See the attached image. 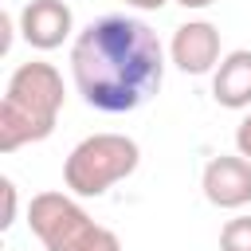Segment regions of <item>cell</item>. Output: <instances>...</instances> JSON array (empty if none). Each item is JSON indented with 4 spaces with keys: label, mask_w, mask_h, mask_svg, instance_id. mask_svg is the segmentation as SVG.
<instances>
[{
    "label": "cell",
    "mask_w": 251,
    "mask_h": 251,
    "mask_svg": "<svg viewBox=\"0 0 251 251\" xmlns=\"http://www.w3.org/2000/svg\"><path fill=\"white\" fill-rule=\"evenodd\" d=\"M220 251H251V216H235L224 224Z\"/></svg>",
    "instance_id": "obj_9"
},
{
    "label": "cell",
    "mask_w": 251,
    "mask_h": 251,
    "mask_svg": "<svg viewBox=\"0 0 251 251\" xmlns=\"http://www.w3.org/2000/svg\"><path fill=\"white\" fill-rule=\"evenodd\" d=\"M169 55H173V63L184 75H208V71H216L220 67V27L208 24V20L180 24L173 31Z\"/></svg>",
    "instance_id": "obj_7"
},
{
    "label": "cell",
    "mask_w": 251,
    "mask_h": 251,
    "mask_svg": "<svg viewBox=\"0 0 251 251\" xmlns=\"http://www.w3.org/2000/svg\"><path fill=\"white\" fill-rule=\"evenodd\" d=\"M71 75L86 106L102 114H129L161 90L165 47L145 20L102 16L78 31L71 47Z\"/></svg>",
    "instance_id": "obj_1"
},
{
    "label": "cell",
    "mask_w": 251,
    "mask_h": 251,
    "mask_svg": "<svg viewBox=\"0 0 251 251\" xmlns=\"http://www.w3.org/2000/svg\"><path fill=\"white\" fill-rule=\"evenodd\" d=\"M235 153H243V157L251 161V114L235 126Z\"/></svg>",
    "instance_id": "obj_11"
},
{
    "label": "cell",
    "mask_w": 251,
    "mask_h": 251,
    "mask_svg": "<svg viewBox=\"0 0 251 251\" xmlns=\"http://www.w3.org/2000/svg\"><path fill=\"white\" fill-rule=\"evenodd\" d=\"M212 98L224 110H247L251 106V51H227L212 75Z\"/></svg>",
    "instance_id": "obj_8"
},
{
    "label": "cell",
    "mask_w": 251,
    "mask_h": 251,
    "mask_svg": "<svg viewBox=\"0 0 251 251\" xmlns=\"http://www.w3.org/2000/svg\"><path fill=\"white\" fill-rule=\"evenodd\" d=\"M180 8H192V12H200V8H212L216 0H176Z\"/></svg>",
    "instance_id": "obj_13"
},
{
    "label": "cell",
    "mask_w": 251,
    "mask_h": 251,
    "mask_svg": "<svg viewBox=\"0 0 251 251\" xmlns=\"http://www.w3.org/2000/svg\"><path fill=\"white\" fill-rule=\"evenodd\" d=\"M200 188L216 208H243L251 204V161L243 153H220L204 165Z\"/></svg>",
    "instance_id": "obj_5"
},
{
    "label": "cell",
    "mask_w": 251,
    "mask_h": 251,
    "mask_svg": "<svg viewBox=\"0 0 251 251\" xmlns=\"http://www.w3.org/2000/svg\"><path fill=\"white\" fill-rule=\"evenodd\" d=\"M0 192H4V216H0V227H12V224H16V184L4 176V180H0Z\"/></svg>",
    "instance_id": "obj_10"
},
{
    "label": "cell",
    "mask_w": 251,
    "mask_h": 251,
    "mask_svg": "<svg viewBox=\"0 0 251 251\" xmlns=\"http://www.w3.org/2000/svg\"><path fill=\"white\" fill-rule=\"evenodd\" d=\"M141 161V149L126 133H90L82 137L67 161H63V180L71 196H102L118 180H126Z\"/></svg>",
    "instance_id": "obj_4"
},
{
    "label": "cell",
    "mask_w": 251,
    "mask_h": 251,
    "mask_svg": "<svg viewBox=\"0 0 251 251\" xmlns=\"http://www.w3.org/2000/svg\"><path fill=\"white\" fill-rule=\"evenodd\" d=\"M67 90H63V75L43 63H20L4 86V102H0V153H16L31 141L51 137L59 114H63Z\"/></svg>",
    "instance_id": "obj_2"
},
{
    "label": "cell",
    "mask_w": 251,
    "mask_h": 251,
    "mask_svg": "<svg viewBox=\"0 0 251 251\" xmlns=\"http://www.w3.org/2000/svg\"><path fill=\"white\" fill-rule=\"evenodd\" d=\"M75 31V12L67 0H27L20 12V35L35 51H55Z\"/></svg>",
    "instance_id": "obj_6"
},
{
    "label": "cell",
    "mask_w": 251,
    "mask_h": 251,
    "mask_svg": "<svg viewBox=\"0 0 251 251\" xmlns=\"http://www.w3.org/2000/svg\"><path fill=\"white\" fill-rule=\"evenodd\" d=\"M27 227L43 251H122V239L94 224L86 208L67 192H39L27 204Z\"/></svg>",
    "instance_id": "obj_3"
},
{
    "label": "cell",
    "mask_w": 251,
    "mask_h": 251,
    "mask_svg": "<svg viewBox=\"0 0 251 251\" xmlns=\"http://www.w3.org/2000/svg\"><path fill=\"white\" fill-rule=\"evenodd\" d=\"M126 4H133V8H141V12H153V8H165L169 0H126Z\"/></svg>",
    "instance_id": "obj_12"
}]
</instances>
